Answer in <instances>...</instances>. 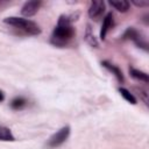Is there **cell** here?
<instances>
[{
  "instance_id": "obj_1",
  "label": "cell",
  "mask_w": 149,
  "mask_h": 149,
  "mask_svg": "<svg viewBox=\"0 0 149 149\" xmlns=\"http://www.w3.org/2000/svg\"><path fill=\"white\" fill-rule=\"evenodd\" d=\"M77 16L78 14H63L59 16L57 26L54 28L50 38V42L54 45L64 47L72 40L76 34L74 28L72 27V22L77 20Z\"/></svg>"
},
{
  "instance_id": "obj_2",
  "label": "cell",
  "mask_w": 149,
  "mask_h": 149,
  "mask_svg": "<svg viewBox=\"0 0 149 149\" xmlns=\"http://www.w3.org/2000/svg\"><path fill=\"white\" fill-rule=\"evenodd\" d=\"M3 22L6 24H9L12 27H15L16 29L21 30L22 33L27 34V35H40L41 34V28L40 26L31 21V20H28V19H23V17H19V16H9V17H6L3 20Z\"/></svg>"
},
{
  "instance_id": "obj_3",
  "label": "cell",
  "mask_w": 149,
  "mask_h": 149,
  "mask_svg": "<svg viewBox=\"0 0 149 149\" xmlns=\"http://www.w3.org/2000/svg\"><path fill=\"white\" fill-rule=\"evenodd\" d=\"M70 127L69 126H64V127H62L61 129H58L55 134H52L50 137H49V140H48V142H47V146L49 147V148H56V147H59V146H62L66 140H68V137H69V135H70Z\"/></svg>"
},
{
  "instance_id": "obj_4",
  "label": "cell",
  "mask_w": 149,
  "mask_h": 149,
  "mask_svg": "<svg viewBox=\"0 0 149 149\" xmlns=\"http://www.w3.org/2000/svg\"><path fill=\"white\" fill-rule=\"evenodd\" d=\"M122 38H123V40H130V41H133L139 48H142L143 50L148 51V43H147V41H146L144 37L142 36V34H141L139 30H136L135 28H133V27L127 28V29L125 30L123 35H122Z\"/></svg>"
},
{
  "instance_id": "obj_5",
  "label": "cell",
  "mask_w": 149,
  "mask_h": 149,
  "mask_svg": "<svg viewBox=\"0 0 149 149\" xmlns=\"http://www.w3.org/2000/svg\"><path fill=\"white\" fill-rule=\"evenodd\" d=\"M105 9H106V6H105L104 1L93 0V1H91L90 7H88V16L93 20H98L99 17L102 16Z\"/></svg>"
},
{
  "instance_id": "obj_6",
  "label": "cell",
  "mask_w": 149,
  "mask_h": 149,
  "mask_svg": "<svg viewBox=\"0 0 149 149\" xmlns=\"http://www.w3.org/2000/svg\"><path fill=\"white\" fill-rule=\"evenodd\" d=\"M42 6V1L40 0H31V1H27L23 3L22 8H21V14L26 17H30V16H34L40 7Z\"/></svg>"
},
{
  "instance_id": "obj_7",
  "label": "cell",
  "mask_w": 149,
  "mask_h": 149,
  "mask_svg": "<svg viewBox=\"0 0 149 149\" xmlns=\"http://www.w3.org/2000/svg\"><path fill=\"white\" fill-rule=\"evenodd\" d=\"M113 26H114V15L109 12L104 17V21H102V24H101V29H100V40L104 41L106 38L107 33L111 30V28Z\"/></svg>"
},
{
  "instance_id": "obj_8",
  "label": "cell",
  "mask_w": 149,
  "mask_h": 149,
  "mask_svg": "<svg viewBox=\"0 0 149 149\" xmlns=\"http://www.w3.org/2000/svg\"><path fill=\"white\" fill-rule=\"evenodd\" d=\"M101 65H102L105 69H107L109 72H112V73L116 77V79H118V81H119V83H123V81H125V78H123L122 71H121L116 65H113V64H111V63H109V62H107V61H104V62L101 63Z\"/></svg>"
},
{
  "instance_id": "obj_9",
  "label": "cell",
  "mask_w": 149,
  "mask_h": 149,
  "mask_svg": "<svg viewBox=\"0 0 149 149\" xmlns=\"http://www.w3.org/2000/svg\"><path fill=\"white\" fill-rule=\"evenodd\" d=\"M109 5L115 8L118 12H121V13H126L129 10V7H130V2L127 1V0H116V1H109Z\"/></svg>"
},
{
  "instance_id": "obj_10",
  "label": "cell",
  "mask_w": 149,
  "mask_h": 149,
  "mask_svg": "<svg viewBox=\"0 0 149 149\" xmlns=\"http://www.w3.org/2000/svg\"><path fill=\"white\" fill-rule=\"evenodd\" d=\"M129 73H130V77H133L134 79L139 80V81H143V83H149V76L141 71V70H137L135 68H130L129 69Z\"/></svg>"
},
{
  "instance_id": "obj_11",
  "label": "cell",
  "mask_w": 149,
  "mask_h": 149,
  "mask_svg": "<svg viewBox=\"0 0 149 149\" xmlns=\"http://www.w3.org/2000/svg\"><path fill=\"white\" fill-rule=\"evenodd\" d=\"M84 38H85L86 43L90 44L91 47H93V48H98V47H99V41H98L97 37L94 36V34H93V31H92V29H91L90 26H87V28H86Z\"/></svg>"
},
{
  "instance_id": "obj_12",
  "label": "cell",
  "mask_w": 149,
  "mask_h": 149,
  "mask_svg": "<svg viewBox=\"0 0 149 149\" xmlns=\"http://www.w3.org/2000/svg\"><path fill=\"white\" fill-rule=\"evenodd\" d=\"M0 141L5 142H13L15 141V136L13 135L12 130L5 126H0Z\"/></svg>"
},
{
  "instance_id": "obj_13",
  "label": "cell",
  "mask_w": 149,
  "mask_h": 149,
  "mask_svg": "<svg viewBox=\"0 0 149 149\" xmlns=\"http://www.w3.org/2000/svg\"><path fill=\"white\" fill-rule=\"evenodd\" d=\"M119 92H120L121 97H122L126 101H128V102L132 104V105H135V104H136V98L134 97V94H133L130 91H128V90L125 88V87H119Z\"/></svg>"
},
{
  "instance_id": "obj_14",
  "label": "cell",
  "mask_w": 149,
  "mask_h": 149,
  "mask_svg": "<svg viewBox=\"0 0 149 149\" xmlns=\"http://www.w3.org/2000/svg\"><path fill=\"white\" fill-rule=\"evenodd\" d=\"M27 105V100L23 98V97H16L14 98L12 101H10V107L15 111H19V109H22L24 106Z\"/></svg>"
},
{
  "instance_id": "obj_15",
  "label": "cell",
  "mask_w": 149,
  "mask_h": 149,
  "mask_svg": "<svg viewBox=\"0 0 149 149\" xmlns=\"http://www.w3.org/2000/svg\"><path fill=\"white\" fill-rule=\"evenodd\" d=\"M136 91L139 92V95H140V98L143 100V102L148 106V105H149V100H148V92H147L146 90H143V88H136Z\"/></svg>"
},
{
  "instance_id": "obj_16",
  "label": "cell",
  "mask_w": 149,
  "mask_h": 149,
  "mask_svg": "<svg viewBox=\"0 0 149 149\" xmlns=\"http://www.w3.org/2000/svg\"><path fill=\"white\" fill-rule=\"evenodd\" d=\"M132 3L135 5V6H137V7H147V6L149 5L148 1H143V0H140V1H137V0H133Z\"/></svg>"
},
{
  "instance_id": "obj_17",
  "label": "cell",
  "mask_w": 149,
  "mask_h": 149,
  "mask_svg": "<svg viewBox=\"0 0 149 149\" xmlns=\"http://www.w3.org/2000/svg\"><path fill=\"white\" fill-rule=\"evenodd\" d=\"M3 99H5V94H3V92L0 90V102L3 101Z\"/></svg>"
}]
</instances>
